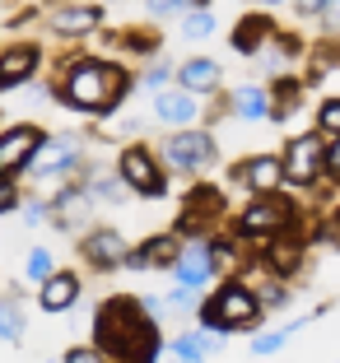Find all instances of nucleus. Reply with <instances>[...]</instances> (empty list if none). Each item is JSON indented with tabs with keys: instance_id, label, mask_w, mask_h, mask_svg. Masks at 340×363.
Segmentation results:
<instances>
[{
	"instance_id": "bb28decb",
	"label": "nucleus",
	"mask_w": 340,
	"mask_h": 363,
	"mask_svg": "<svg viewBox=\"0 0 340 363\" xmlns=\"http://www.w3.org/2000/svg\"><path fill=\"white\" fill-rule=\"evenodd\" d=\"M317 130H327V135H340V98H327V103L317 107Z\"/></svg>"
},
{
	"instance_id": "72a5a7b5",
	"label": "nucleus",
	"mask_w": 340,
	"mask_h": 363,
	"mask_svg": "<svg viewBox=\"0 0 340 363\" xmlns=\"http://www.w3.org/2000/svg\"><path fill=\"white\" fill-rule=\"evenodd\" d=\"M322 5H327V0H294V10L303 14V19H317V14H322Z\"/></svg>"
},
{
	"instance_id": "0eeeda50",
	"label": "nucleus",
	"mask_w": 340,
	"mask_h": 363,
	"mask_svg": "<svg viewBox=\"0 0 340 363\" xmlns=\"http://www.w3.org/2000/svg\"><path fill=\"white\" fill-rule=\"evenodd\" d=\"M322 154H327V145H322L317 130H303V135L289 140L285 150V182H294V186H312L322 172Z\"/></svg>"
},
{
	"instance_id": "a878e982",
	"label": "nucleus",
	"mask_w": 340,
	"mask_h": 363,
	"mask_svg": "<svg viewBox=\"0 0 340 363\" xmlns=\"http://www.w3.org/2000/svg\"><path fill=\"white\" fill-rule=\"evenodd\" d=\"M182 33H187V38H210V33H214L210 5H196V10L187 14V23H182Z\"/></svg>"
},
{
	"instance_id": "4be33fe9",
	"label": "nucleus",
	"mask_w": 340,
	"mask_h": 363,
	"mask_svg": "<svg viewBox=\"0 0 340 363\" xmlns=\"http://www.w3.org/2000/svg\"><path fill=\"white\" fill-rule=\"evenodd\" d=\"M298 261H303V242H294V238H285V242H280V238H266V266L275 270L280 279L294 275Z\"/></svg>"
},
{
	"instance_id": "20e7f679",
	"label": "nucleus",
	"mask_w": 340,
	"mask_h": 363,
	"mask_svg": "<svg viewBox=\"0 0 340 363\" xmlns=\"http://www.w3.org/2000/svg\"><path fill=\"white\" fill-rule=\"evenodd\" d=\"M117 172H121V182H126V191H136V196H163V186H168L159 159H154L145 145H131V150H121Z\"/></svg>"
},
{
	"instance_id": "6ab92c4d",
	"label": "nucleus",
	"mask_w": 340,
	"mask_h": 363,
	"mask_svg": "<svg viewBox=\"0 0 340 363\" xmlns=\"http://www.w3.org/2000/svg\"><path fill=\"white\" fill-rule=\"evenodd\" d=\"M52 219L61 228H79L89 219V191L84 186H65L61 182V196H56L52 201Z\"/></svg>"
},
{
	"instance_id": "9d476101",
	"label": "nucleus",
	"mask_w": 340,
	"mask_h": 363,
	"mask_svg": "<svg viewBox=\"0 0 340 363\" xmlns=\"http://www.w3.org/2000/svg\"><path fill=\"white\" fill-rule=\"evenodd\" d=\"M214 270H219V261H214V252H210V238L182 242L177 261H172V275H177V284H187V289H205L214 279Z\"/></svg>"
},
{
	"instance_id": "f8f14e48",
	"label": "nucleus",
	"mask_w": 340,
	"mask_h": 363,
	"mask_svg": "<svg viewBox=\"0 0 340 363\" xmlns=\"http://www.w3.org/2000/svg\"><path fill=\"white\" fill-rule=\"evenodd\" d=\"M234 177L243 182L247 191H256V196L280 191V186H285V159H275V154H256V159L238 163V172H234Z\"/></svg>"
},
{
	"instance_id": "dca6fc26",
	"label": "nucleus",
	"mask_w": 340,
	"mask_h": 363,
	"mask_svg": "<svg viewBox=\"0 0 340 363\" xmlns=\"http://www.w3.org/2000/svg\"><path fill=\"white\" fill-rule=\"evenodd\" d=\"M75 298H79V275H75V270H52V275L43 279V294H38V303H43L47 312L75 308Z\"/></svg>"
},
{
	"instance_id": "393cba45",
	"label": "nucleus",
	"mask_w": 340,
	"mask_h": 363,
	"mask_svg": "<svg viewBox=\"0 0 340 363\" xmlns=\"http://www.w3.org/2000/svg\"><path fill=\"white\" fill-rule=\"evenodd\" d=\"M23 335V312L14 298H0V340H19Z\"/></svg>"
},
{
	"instance_id": "2f4dec72",
	"label": "nucleus",
	"mask_w": 340,
	"mask_h": 363,
	"mask_svg": "<svg viewBox=\"0 0 340 363\" xmlns=\"http://www.w3.org/2000/svg\"><path fill=\"white\" fill-rule=\"evenodd\" d=\"M322 19H327L331 33H340V0H327V5H322Z\"/></svg>"
},
{
	"instance_id": "39448f33",
	"label": "nucleus",
	"mask_w": 340,
	"mask_h": 363,
	"mask_svg": "<svg viewBox=\"0 0 340 363\" xmlns=\"http://www.w3.org/2000/svg\"><path fill=\"white\" fill-rule=\"evenodd\" d=\"M214 159V140L210 130H177L163 140V168L172 172H196Z\"/></svg>"
},
{
	"instance_id": "423d86ee",
	"label": "nucleus",
	"mask_w": 340,
	"mask_h": 363,
	"mask_svg": "<svg viewBox=\"0 0 340 363\" xmlns=\"http://www.w3.org/2000/svg\"><path fill=\"white\" fill-rule=\"evenodd\" d=\"M70 168H79V140L75 135H43L38 154L28 159V172L47 182H61Z\"/></svg>"
},
{
	"instance_id": "f3484780",
	"label": "nucleus",
	"mask_w": 340,
	"mask_h": 363,
	"mask_svg": "<svg viewBox=\"0 0 340 363\" xmlns=\"http://www.w3.org/2000/svg\"><path fill=\"white\" fill-rule=\"evenodd\" d=\"M177 252H182V242L172 233H159V238H149L140 252H131L126 257V266H140V270H159V266H172L177 261Z\"/></svg>"
},
{
	"instance_id": "7ed1b4c3",
	"label": "nucleus",
	"mask_w": 340,
	"mask_h": 363,
	"mask_svg": "<svg viewBox=\"0 0 340 363\" xmlns=\"http://www.w3.org/2000/svg\"><path fill=\"white\" fill-rule=\"evenodd\" d=\"M261 317H266V308L256 298V289L243 284V279H224V284L214 289V298L201 308V321L214 326V331H224V335L229 331H256Z\"/></svg>"
},
{
	"instance_id": "a211bd4d",
	"label": "nucleus",
	"mask_w": 340,
	"mask_h": 363,
	"mask_svg": "<svg viewBox=\"0 0 340 363\" xmlns=\"http://www.w3.org/2000/svg\"><path fill=\"white\" fill-rule=\"evenodd\" d=\"M224 205V196L214 191V186H196L192 196H187V214L177 219V233H196L201 228V219H214Z\"/></svg>"
},
{
	"instance_id": "e433bc0d",
	"label": "nucleus",
	"mask_w": 340,
	"mask_h": 363,
	"mask_svg": "<svg viewBox=\"0 0 340 363\" xmlns=\"http://www.w3.org/2000/svg\"><path fill=\"white\" fill-rule=\"evenodd\" d=\"M182 5H187V10H196V5H210V0H182Z\"/></svg>"
},
{
	"instance_id": "c756f323",
	"label": "nucleus",
	"mask_w": 340,
	"mask_h": 363,
	"mask_svg": "<svg viewBox=\"0 0 340 363\" xmlns=\"http://www.w3.org/2000/svg\"><path fill=\"white\" fill-rule=\"evenodd\" d=\"M298 326H303V321H294V326H289V331H298ZM289 331H275V335H261V340H256L252 350H256V354H275V350H285Z\"/></svg>"
},
{
	"instance_id": "4c0bfd02",
	"label": "nucleus",
	"mask_w": 340,
	"mask_h": 363,
	"mask_svg": "<svg viewBox=\"0 0 340 363\" xmlns=\"http://www.w3.org/2000/svg\"><path fill=\"white\" fill-rule=\"evenodd\" d=\"M261 5H285V0H261Z\"/></svg>"
},
{
	"instance_id": "f03ea898",
	"label": "nucleus",
	"mask_w": 340,
	"mask_h": 363,
	"mask_svg": "<svg viewBox=\"0 0 340 363\" xmlns=\"http://www.w3.org/2000/svg\"><path fill=\"white\" fill-rule=\"evenodd\" d=\"M131 75L117 61H94V56H79V61L65 65L61 79V103H70L75 112H94V117H107L112 107L126 98Z\"/></svg>"
},
{
	"instance_id": "7c9ffc66",
	"label": "nucleus",
	"mask_w": 340,
	"mask_h": 363,
	"mask_svg": "<svg viewBox=\"0 0 340 363\" xmlns=\"http://www.w3.org/2000/svg\"><path fill=\"white\" fill-rule=\"evenodd\" d=\"M322 168H327V177L340 182V135L327 140V154H322Z\"/></svg>"
},
{
	"instance_id": "5701e85b",
	"label": "nucleus",
	"mask_w": 340,
	"mask_h": 363,
	"mask_svg": "<svg viewBox=\"0 0 340 363\" xmlns=\"http://www.w3.org/2000/svg\"><path fill=\"white\" fill-rule=\"evenodd\" d=\"M266 38H270V19H266V14H247V19L234 28V47L243 56H256Z\"/></svg>"
},
{
	"instance_id": "2eb2a0df",
	"label": "nucleus",
	"mask_w": 340,
	"mask_h": 363,
	"mask_svg": "<svg viewBox=\"0 0 340 363\" xmlns=\"http://www.w3.org/2000/svg\"><path fill=\"white\" fill-rule=\"evenodd\" d=\"M38 61H43V52L33 43H19V47H10V52H0V89H14V84H23V79H33Z\"/></svg>"
},
{
	"instance_id": "4468645a",
	"label": "nucleus",
	"mask_w": 340,
	"mask_h": 363,
	"mask_svg": "<svg viewBox=\"0 0 340 363\" xmlns=\"http://www.w3.org/2000/svg\"><path fill=\"white\" fill-rule=\"evenodd\" d=\"M103 23V10L98 5H56L52 10V33L56 38H84Z\"/></svg>"
},
{
	"instance_id": "cd10ccee",
	"label": "nucleus",
	"mask_w": 340,
	"mask_h": 363,
	"mask_svg": "<svg viewBox=\"0 0 340 363\" xmlns=\"http://www.w3.org/2000/svg\"><path fill=\"white\" fill-rule=\"evenodd\" d=\"M19 205H23V196H19V182H14V177H0V214L19 210Z\"/></svg>"
},
{
	"instance_id": "aec40b11",
	"label": "nucleus",
	"mask_w": 340,
	"mask_h": 363,
	"mask_svg": "<svg viewBox=\"0 0 340 363\" xmlns=\"http://www.w3.org/2000/svg\"><path fill=\"white\" fill-rule=\"evenodd\" d=\"M177 84L192 89V94H214V89H219V65H214L210 56H192V61H182Z\"/></svg>"
},
{
	"instance_id": "412c9836",
	"label": "nucleus",
	"mask_w": 340,
	"mask_h": 363,
	"mask_svg": "<svg viewBox=\"0 0 340 363\" xmlns=\"http://www.w3.org/2000/svg\"><path fill=\"white\" fill-rule=\"evenodd\" d=\"M229 107H234V117H243V121H261V117H270V94L261 84H243V89H234Z\"/></svg>"
},
{
	"instance_id": "6e6552de",
	"label": "nucleus",
	"mask_w": 340,
	"mask_h": 363,
	"mask_svg": "<svg viewBox=\"0 0 340 363\" xmlns=\"http://www.w3.org/2000/svg\"><path fill=\"white\" fill-rule=\"evenodd\" d=\"M289 219H294L289 201H275V191H266L256 205H247V210L238 214V233L243 238H275V233H285Z\"/></svg>"
},
{
	"instance_id": "1a4fd4ad",
	"label": "nucleus",
	"mask_w": 340,
	"mask_h": 363,
	"mask_svg": "<svg viewBox=\"0 0 340 363\" xmlns=\"http://www.w3.org/2000/svg\"><path fill=\"white\" fill-rule=\"evenodd\" d=\"M47 130L43 126H10V130H0V177H14V172L28 168V159L38 154V145H43Z\"/></svg>"
},
{
	"instance_id": "f257e3e1",
	"label": "nucleus",
	"mask_w": 340,
	"mask_h": 363,
	"mask_svg": "<svg viewBox=\"0 0 340 363\" xmlns=\"http://www.w3.org/2000/svg\"><path fill=\"white\" fill-rule=\"evenodd\" d=\"M94 340L98 354H112V359H159V326L140 308L136 298H107L94 312Z\"/></svg>"
},
{
	"instance_id": "473e14b6",
	"label": "nucleus",
	"mask_w": 340,
	"mask_h": 363,
	"mask_svg": "<svg viewBox=\"0 0 340 363\" xmlns=\"http://www.w3.org/2000/svg\"><path fill=\"white\" fill-rule=\"evenodd\" d=\"M23 219H28V224H43V219H47V205L43 201H23Z\"/></svg>"
},
{
	"instance_id": "f704fd0d",
	"label": "nucleus",
	"mask_w": 340,
	"mask_h": 363,
	"mask_svg": "<svg viewBox=\"0 0 340 363\" xmlns=\"http://www.w3.org/2000/svg\"><path fill=\"white\" fill-rule=\"evenodd\" d=\"M149 5V14H172V10H182V0H145Z\"/></svg>"
},
{
	"instance_id": "c9c22d12",
	"label": "nucleus",
	"mask_w": 340,
	"mask_h": 363,
	"mask_svg": "<svg viewBox=\"0 0 340 363\" xmlns=\"http://www.w3.org/2000/svg\"><path fill=\"white\" fill-rule=\"evenodd\" d=\"M98 359V350H70L65 354V363H94Z\"/></svg>"
},
{
	"instance_id": "b1692460",
	"label": "nucleus",
	"mask_w": 340,
	"mask_h": 363,
	"mask_svg": "<svg viewBox=\"0 0 340 363\" xmlns=\"http://www.w3.org/2000/svg\"><path fill=\"white\" fill-rule=\"evenodd\" d=\"M298 103H303V84H298V79H280V84H275V98H270V117H275V121L294 117Z\"/></svg>"
},
{
	"instance_id": "c85d7f7f",
	"label": "nucleus",
	"mask_w": 340,
	"mask_h": 363,
	"mask_svg": "<svg viewBox=\"0 0 340 363\" xmlns=\"http://www.w3.org/2000/svg\"><path fill=\"white\" fill-rule=\"evenodd\" d=\"M47 275H52V257L38 247V252H28V279H38V284H43Z\"/></svg>"
},
{
	"instance_id": "ddd939ff",
	"label": "nucleus",
	"mask_w": 340,
	"mask_h": 363,
	"mask_svg": "<svg viewBox=\"0 0 340 363\" xmlns=\"http://www.w3.org/2000/svg\"><path fill=\"white\" fill-rule=\"evenodd\" d=\"M196 112H201V103H196L192 89H159L154 94V117L168 121V126H187V121H196Z\"/></svg>"
},
{
	"instance_id": "9b49d317",
	"label": "nucleus",
	"mask_w": 340,
	"mask_h": 363,
	"mask_svg": "<svg viewBox=\"0 0 340 363\" xmlns=\"http://www.w3.org/2000/svg\"><path fill=\"white\" fill-rule=\"evenodd\" d=\"M79 252H84V261L98 266V270H117V266H126V257H131L126 238H121L117 228H94V233L79 242Z\"/></svg>"
}]
</instances>
